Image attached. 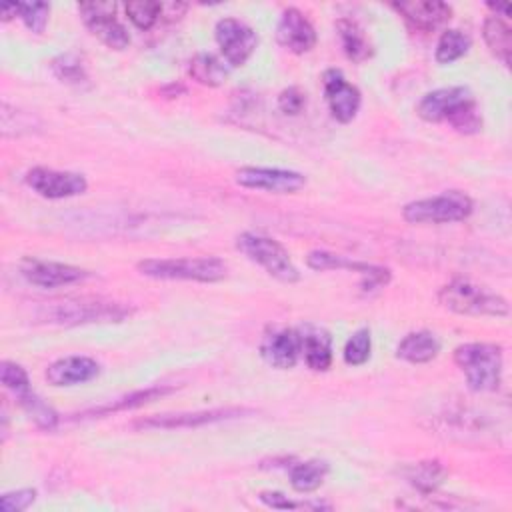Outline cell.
<instances>
[{"mask_svg": "<svg viewBox=\"0 0 512 512\" xmlns=\"http://www.w3.org/2000/svg\"><path fill=\"white\" fill-rule=\"evenodd\" d=\"M16 400H18V404L22 406V410L30 416V420H32L40 430L50 432V430H54V428L58 426V420H60V418H58L56 410H54L50 404H46L34 390H30V392L18 396Z\"/></svg>", "mask_w": 512, "mask_h": 512, "instance_id": "cell-29", "label": "cell"}, {"mask_svg": "<svg viewBox=\"0 0 512 512\" xmlns=\"http://www.w3.org/2000/svg\"><path fill=\"white\" fill-rule=\"evenodd\" d=\"M174 388L172 386H150L144 390H136L130 394H124L112 402H106L98 408H90L86 412H82V418H96V416H106L112 412H124V410H132V408H140L164 394H170Z\"/></svg>", "mask_w": 512, "mask_h": 512, "instance_id": "cell-22", "label": "cell"}, {"mask_svg": "<svg viewBox=\"0 0 512 512\" xmlns=\"http://www.w3.org/2000/svg\"><path fill=\"white\" fill-rule=\"evenodd\" d=\"M262 360L278 370L294 368L300 360V330L298 328H270L260 342Z\"/></svg>", "mask_w": 512, "mask_h": 512, "instance_id": "cell-16", "label": "cell"}, {"mask_svg": "<svg viewBox=\"0 0 512 512\" xmlns=\"http://www.w3.org/2000/svg\"><path fill=\"white\" fill-rule=\"evenodd\" d=\"M18 270L28 284L38 288H62V286L84 282L86 278L92 276L88 270L80 266L32 258V256L22 258L18 264Z\"/></svg>", "mask_w": 512, "mask_h": 512, "instance_id": "cell-11", "label": "cell"}, {"mask_svg": "<svg viewBox=\"0 0 512 512\" xmlns=\"http://www.w3.org/2000/svg\"><path fill=\"white\" fill-rule=\"evenodd\" d=\"M474 212L472 198L462 190H446L442 194L412 200L402 208L408 224H450L462 222Z\"/></svg>", "mask_w": 512, "mask_h": 512, "instance_id": "cell-5", "label": "cell"}, {"mask_svg": "<svg viewBox=\"0 0 512 512\" xmlns=\"http://www.w3.org/2000/svg\"><path fill=\"white\" fill-rule=\"evenodd\" d=\"M276 40L292 54H306L316 44V30L304 12L286 8L276 24Z\"/></svg>", "mask_w": 512, "mask_h": 512, "instance_id": "cell-17", "label": "cell"}, {"mask_svg": "<svg viewBox=\"0 0 512 512\" xmlns=\"http://www.w3.org/2000/svg\"><path fill=\"white\" fill-rule=\"evenodd\" d=\"M372 352V336L368 328H358L350 334V338L344 344L342 356L348 366H362L368 362Z\"/></svg>", "mask_w": 512, "mask_h": 512, "instance_id": "cell-31", "label": "cell"}, {"mask_svg": "<svg viewBox=\"0 0 512 512\" xmlns=\"http://www.w3.org/2000/svg\"><path fill=\"white\" fill-rule=\"evenodd\" d=\"M236 250L242 252L250 262L264 268L272 278L294 284L300 280V272L292 262L288 250L274 238L256 234V232H242L236 238Z\"/></svg>", "mask_w": 512, "mask_h": 512, "instance_id": "cell-6", "label": "cell"}, {"mask_svg": "<svg viewBox=\"0 0 512 512\" xmlns=\"http://www.w3.org/2000/svg\"><path fill=\"white\" fill-rule=\"evenodd\" d=\"M300 330V358L314 372H326L332 364V338L326 330L304 326Z\"/></svg>", "mask_w": 512, "mask_h": 512, "instance_id": "cell-20", "label": "cell"}, {"mask_svg": "<svg viewBox=\"0 0 512 512\" xmlns=\"http://www.w3.org/2000/svg\"><path fill=\"white\" fill-rule=\"evenodd\" d=\"M322 88H324V98H326L332 118L338 120L340 124L352 122L362 104L360 90L354 84H350L346 80L344 72L338 68L324 70Z\"/></svg>", "mask_w": 512, "mask_h": 512, "instance_id": "cell-14", "label": "cell"}, {"mask_svg": "<svg viewBox=\"0 0 512 512\" xmlns=\"http://www.w3.org/2000/svg\"><path fill=\"white\" fill-rule=\"evenodd\" d=\"M440 340L430 330L408 332L396 346V356L410 364H426L432 362L440 352Z\"/></svg>", "mask_w": 512, "mask_h": 512, "instance_id": "cell-21", "label": "cell"}, {"mask_svg": "<svg viewBox=\"0 0 512 512\" xmlns=\"http://www.w3.org/2000/svg\"><path fill=\"white\" fill-rule=\"evenodd\" d=\"M250 408L226 406V408H212V410H196V412H178V414H156L148 418H140L132 424L136 430H180V428H198L214 422L236 420L242 416L252 414Z\"/></svg>", "mask_w": 512, "mask_h": 512, "instance_id": "cell-7", "label": "cell"}, {"mask_svg": "<svg viewBox=\"0 0 512 512\" xmlns=\"http://www.w3.org/2000/svg\"><path fill=\"white\" fill-rule=\"evenodd\" d=\"M114 4L110 2H86L78 4L82 22L102 44L112 50H124L130 44V36L122 22L114 14Z\"/></svg>", "mask_w": 512, "mask_h": 512, "instance_id": "cell-13", "label": "cell"}, {"mask_svg": "<svg viewBox=\"0 0 512 512\" xmlns=\"http://www.w3.org/2000/svg\"><path fill=\"white\" fill-rule=\"evenodd\" d=\"M36 320L56 326H80V324H108L122 322L130 316V308L120 302L102 298H64L46 302L36 310Z\"/></svg>", "mask_w": 512, "mask_h": 512, "instance_id": "cell-1", "label": "cell"}, {"mask_svg": "<svg viewBox=\"0 0 512 512\" xmlns=\"http://www.w3.org/2000/svg\"><path fill=\"white\" fill-rule=\"evenodd\" d=\"M36 500V490L34 488H20L12 492H4L0 496V508L2 512H22L30 508Z\"/></svg>", "mask_w": 512, "mask_h": 512, "instance_id": "cell-36", "label": "cell"}, {"mask_svg": "<svg viewBox=\"0 0 512 512\" xmlns=\"http://www.w3.org/2000/svg\"><path fill=\"white\" fill-rule=\"evenodd\" d=\"M454 362L474 392H494L502 382V348L490 342H466L454 350Z\"/></svg>", "mask_w": 512, "mask_h": 512, "instance_id": "cell-3", "label": "cell"}, {"mask_svg": "<svg viewBox=\"0 0 512 512\" xmlns=\"http://www.w3.org/2000/svg\"><path fill=\"white\" fill-rule=\"evenodd\" d=\"M482 36L488 46V50L504 64H510V50H512V30L508 24V18L500 16H488L482 24Z\"/></svg>", "mask_w": 512, "mask_h": 512, "instance_id": "cell-24", "label": "cell"}, {"mask_svg": "<svg viewBox=\"0 0 512 512\" xmlns=\"http://www.w3.org/2000/svg\"><path fill=\"white\" fill-rule=\"evenodd\" d=\"M54 76L60 80V82H66V84H72V86H80L88 80V74H86V68L82 64V60L68 52V54H60L52 60L50 64Z\"/></svg>", "mask_w": 512, "mask_h": 512, "instance_id": "cell-30", "label": "cell"}, {"mask_svg": "<svg viewBox=\"0 0 512 512\" xmlns=\"http://www.w3.org/2000/svg\"><path fill=\"white\" fill-rule=\"evenodd\" d=\"M470 46H472V40L466 32H462L458 28H446L436 42L434 58L438 64L446 66V64L460 60L470 50Z\"/></svg>", "mask_w": 512, "mask_h": 512, "instance_id": "cell-28", "label": "cell"}, {"mask_svg": "<svg viewBox=\"0 0 512 512\" xmlns=\"http://www.w3.org/2000/svg\"><path fill=\"white\" fill-rule=\"evenodd\" d=\"M214 38L226 64L238 68L248 62L258 46V34L238 18H222L214 26Z\"/></svg>", "mask_w": 512, "mask_h": 512, "instance_id": "cell-9", "label": "cell"}, {"mask_svg": "<svg viewBox=\"0 0 512 512\" xmlns=\"http://www.w3.org/2000/svg\"><path fill=\"white\" fill-rule=\"evenodd\" d=\"M0 380L2 384L14 392V396H22L26 392H30V378H28V372L16 364V362H10V360H2L0 364Z\"/></svg>", "mask_w": 512, "mask_h": 512, "instance_id": "cell-34", "label": "cell"}, {"mask_svg": "<svg viewBox=\"0 0 512 512\" xmlns=\"http://www.w3.org/2000/svg\"><path fill=\"white\" fill-rule=\"evenodd\" d=\"M306 106V92L298 86H288L278 94V108L286 116H296Z\"/></svg>", "mask_w": 512, "mask_h": 512, "instance_id": "cell-37", "label": "cell"}, {"mask_svg": "<svg viewBox=\"0 0 512 512\" xmlns=\"http://www.w3.org/2000/svg\"><path fill=\"white\" fill-rule=\"evenodd\" d=\"M190 76L210 88H216L220 84L226 82L228 78V68L224 64V60H220L218 56L210 54V52H198L192 60H190Z\"/></svg>", "mask_w": 512, "mask_h": 512, "instance_id": "cell-27", "label": "cell"}, {"mask_svg": "<svg viewBox=\"0 0 512 512\" xmlns=\"http://www.w3.org/2000/svg\"><path fill=\"white\" fill-rule=\"evenodd\" d=\"M18 18L24 22V26L30 32L42 34L48 26L50 4L48 2H18Z\"/></svg>", "mask_w": 512, "mask_h": 512, "instance_id": "cell-33", "label": "cell"}, {"mask_svg": "<svg viewBox=\"0 0 512 512\" xmlns=\"http://www.w3.org/2000/svg\"><path fill=\"white\" fill-rule=\"evenodd\" d=\"M234 180L242 188L270 194H294L306 186V176L302 172L268 166H244L236 170Z\"/></svg>", "mask_w": 512, "mask_h": 512, "instance_id": "cell-12", "label": "cell"}, {"mask_svg": "<svg viewBox=\"0 0 512 512\" xmlns=\"http://www.w3.org/2000/svg\"><path fill=\"white\" fill-rule=\"evenodd\" d=\"M404 478L422 494L434 492L446 478V468L438 460H422L404 468Z\"/></svg>", "mask_w": 512, "mask_h": 512, "instance_id": "cell-26", "label": "cell"}, {"mask_svg": "<svg viewBox=\"0 0 512 512\" xmlns=\"http://www.w3.org/2000/svg\"><path fill=\"white\" fill-rule=\"evenodd\" d=\"M306 264L308 268L316 270V272H324V270H352L356 274H360V286L366 292H372L380 286H386L392 278L390 270L386 266H378V264H370V262H360V260H352L346 258L342 254H334L328 250H312L306 256Z\"/></svg>", "mask_w": 512, "mask_h": 512, "instance_id": "cell-10", "label": "cell"}, {"mask_svg": "<svg viewBox=\"0 0 512 512\" xmlns=\"http://www.w3.org/2000/svg\"><path fill=\"white\" fill-rule=\"evenodd\" d=\"M474 102V96L464 86H446L426 92L420 102L416 104V114L426 122H452V118Z\"/></svg>", "mask_w": 512, "mask_h": 512, "instance_id": "cell-15", "label": "cell"}, {"mask_svg": "<svg viewBox=\"0 0 512 512\" xmlns=\"http://www.w3.org/2000/svg\"><path fill=\"white\" fill-rule=\"evenodd\" d=\"M124 8H126V14H128L130 22L136 28L150 30L158 22V18L162 16L164 4L152 2V0H136V2H128Z\"/></svg>", "mask_w": 512, "mask_h": 512, "instance_id": "cell-32", "label": "cell"}, {"mask_svg": "<svg viewBox=\"0 0 512 512\" xmlns=\"http://www.w3.org/2000/svg\"><path fill=\"white\" fill-rule=\"evenodd\" d=\"M18 16V2H4L2 6H0V18H2V22H8V20H12V18H16Z\"/></svg>", "mask_w": 512, "mask_h": 512, "instance_id": "cell-38", "label": "cell"}, {"mask_svg": "<svg viewBox=\"0 0 512 512\" xmlns=\"http://www.w3.org/2000/svg\"><path fill=\"white\" fill-rule=\"evenodd\" d=\"M438 302L442 308L464 316H496L504 318L510 312L506 298L478 286L466 278H456L438 290Z\"/></svg>", "mask_w": 512, "mask_h": 512, "instance_id": "cell-4", "label": "cell"}, {"mask_svg": "<svg viewBox=\"0 0 512 512\" xmlns=\"http://www.w3.org/2000/svg\"><path fill=\"white\" fill-rule=\"evenodd\" d=\"M392 8L414 28L420 32H434L450 20L452 8L440 0H410V2H394Z\"/></svg>", "mask_w": 512, "mask_h": 512, "instance_id": "cell-18", "label": "cell"}, {"mask_svg": "<svg viewBox=\"0 0 512 512\" xmlns=\"http://www.w3.org/2000/svg\"><path fill=\"white\" fill-rule=\"evenodd\" d=\"M492 12H494V16H500V18H508V12H510V6L508 4H492V2H488L486 4Z\"/></svg>", "mask_w": 512, "mask_h": 512, "instance_id": "cell-39", "label": "cell"}, {"mask_svg": "<svg viewBox=\"0 0 512 512\" xmlns=\"http://www.w3.org/2000/svg\"><path fill=\"white\" fill-rule=\"evenodd\" d=\"M24 182L32 192L48 200L74 198L88 190V180L84 174L70 172V170H54L44 166L30 168L24 176Z\"/></svg>", "mask_w": 512, "mask_h": 512, "instance_id": "cell-8", "label": "cell"}, {"mask_svg": "<svg viewBox=\"0 0 512 512\" xmlns=\"http://www.w3.org/2000/svg\"><path fill=\"white\" fill-rule=\"evenodd\" d=\"M98 374H100V364L90 356H78V354L54 360L44 372L48 384L56 388L84 384L94 380Z\"/></svg>", "mask_w": 512, "mask_h": 512, "instance_id": "cell-19", "label": "cell"}, {"mask_svg": "<svg viewBox=\"0 0 512 512\" xmlns=\"http://www.w3.org/2000/svg\"><path fill=\"white\" fill-rule=\"evenodd\" d=\"M258 500L274 510H298V508H314V510H322V508H330V504H322V502H296L292 498H288L286 494L278 492V490H262L258 494Z\"/></svg>", "mask_w": 512, "mask_h": 512, "instance_id": "cell-35", "label": "cell"}, {"mask_svg": "<svg viewBox=\"0 0 512 512\" xmlns=\"http://www.w3.org/2000/svg\"><path fill=\"white\" fill-rule=\"evenodd\" d=\"M336 32L340 38V46L346 54V58L354 64L366 62L372 56L370 40L366 38L362 26L350 18H340L336 22Z\"/></svg>", "mask_w": 512, "mask_h": 512, "instance_id": "cell-23", "label": "cell"}, {"mask_svg": "<svg viewBox=\"0 0 512 512\" xmlns=\"http://www.w3.org/2000/svg\"><path fill=\"white\" fill-rule=\"evenodd\" d=\"M142 276L156 280H192L220 282L228 274V264L218 256H186V258H146L136 264Z\"/></svg>", "mask_w": 512, "mask_h": 512, "instance_id": "cell-2", "label": "cell"}, {"mask_svg": "<svg viewBox=\"0 0 512 512\" xmlns=\"http://www.w3.org/2000/svg\"><path fill=\"white\" fill-rule=\"evenodd\" d=\"M328 462L324 460H302L290 466V486L300 494H310L324 484L328 476Z\"/></svg>", "mask_w": 512, "mask_h": 512, "instance_id": "cell-25", "label": "cell"}]
</instances>
